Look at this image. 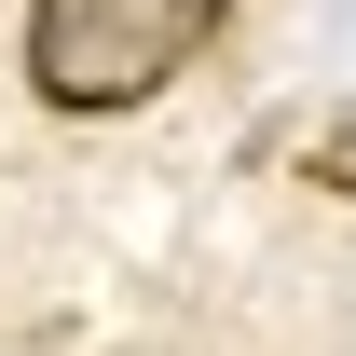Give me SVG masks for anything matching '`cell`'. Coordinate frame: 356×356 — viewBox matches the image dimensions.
<instances>
[{"label": "cell", "mask_w": 356, "mask_h": 356, "mask_svg": "<svg viewBox=\"0 0 356 356\" xmlns=\"http://www.w3.org/2000/svg\"><path fill=\"white\" fill-rule=\"evenodd\" d=\"M233 0H28V83L42 110H137L220 42Z\"/></svg>", "instance_id": "obj_1"}]
</instances>
